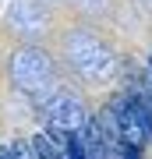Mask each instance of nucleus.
<instances>
[{
    "label": "nucleus",
    "mask_w": 152,
    "mask_h": 159,
    "mask_svg": "<svg viewBox=\"0 0 152 159\" xmlns=\"http://www.w3.org/2000/svg\"><path fill=\"white\" fill-rule=\"evenodd\" d=\"M53 64L46 53L39 50H32V46H25V50H18L14 57H11V78H14V85L28 92V96H43L46 85H50V78H53Z\"/></svg>",
    "instance_id": "obj_1"
},
{
    "label": "nucleus",
    "mask_w": 152,
    "mask_h": 159,
    "mask_svg": "<svg viewBox=\"0 0 152 159\" xmlns=\"http://www.w3.org/2000/svg\"><path fill=\"white\" fill-rule=\"evenodd\" d=\"M46 127H60V131H81L85 127V110L81 102L71 96V92H60V96H50L46 102Z\"/></svg>",
    "instance_id": "obj_2"
},
{
    "label": "nucleus",
    "mask_w": 152,
    "mask_h": 159,
    "mask_svg": "<svg viewBox=\"0 0 152 159\" xmlns=\"http://www.w3.org/2000/svg\"><path fill=\"white\" fill-rule=\"evenodd\" d=\"M64 159H89V142H85V131H67L60 142Z\"/></svg>",
    "instance_id": "obj_3"
},
{
    "label": "nucleus",
    "mask_w": 152,
    "mask_h": 159,
    "mask_svg": "<svg viewBox=\"0 0 152 159\" xmlns=\"http://www.w3.org/2000/svg\"><path fill=\"white\" fill-rule=\"evenodd\" d=\"M32 148H35V159H64V152L53 145L50 134H35L32 138Z\"/></svg>",
    "instance_id": "obj_4"
},
{
    "label": "nucleus",
    "mask_w": 152,
    "mask_h": 159,
    "mask_svg": "<svg viewBox=\"0 0 152 159\" xmlns=\"http://www.w3.org/2000/svg\"><path fill=\"white\" fill-rule=\"evenodd\" d=\"M11 159H35L32 142H14V145H11Z\"/></svg>",
    "instance_id": "obj_5"
},
{
    "label": "nucleus",
    "mask_w": 152,
    "mask_h": 159,
    "mask_svg": "<svg viewBox=\"0 0 152 159\" xmlns=\"http://www.w3.org/2000/svg\"><path fill=\"white\" fill-rule=\"evenodd\" d=\"M0 159H11V148H0Z\"/></svg>",
    "instance_id": "obj_6"
}]
</instances>
